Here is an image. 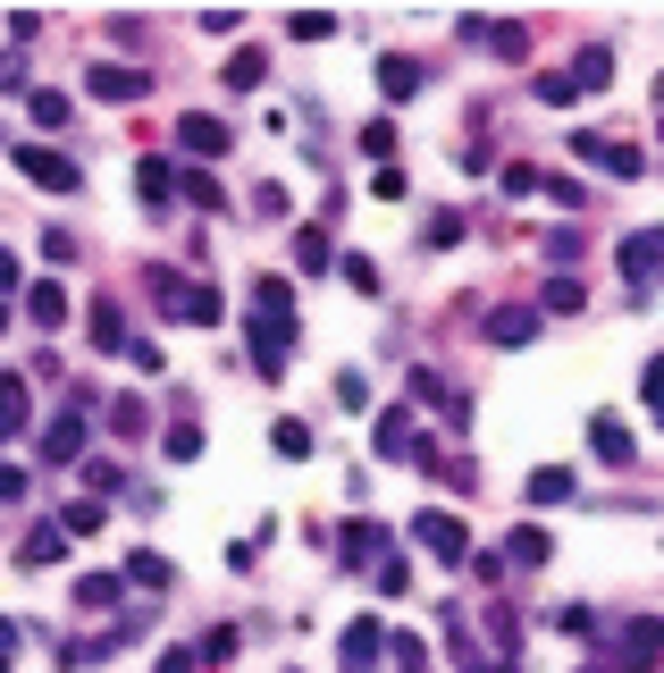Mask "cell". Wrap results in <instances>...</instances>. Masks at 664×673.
<instances>
[{"mask_svg":"<svg viewBox=\"0 0 664 673\" xmlns=\"http://www.w3.org/2000/svg\"><path fill=\"white\" fill-rule=\"evenodd\" d=\"M664 665V623L656 615H623L614 623V673H656Z\"/></svg>","mask_w":664,"mask_h":673,"instance_id":"cell-1","label":"cell"},{"mask_svg":"<svg viewBox=\"0 0 664 673\" xmlns=\"http://www.w3.org/2000/svg\"><path fill=\"white\" fill-rule=\"evenodd\" d=\"M286 363H295V311H252V370L286 379Z\"/></svg>","mask_w":664,"mask_h":673,"instance_id":"cell-2","label":"cell"},{"mask_svg":"<svg viewBox=\"0 0 664 673\" xmlns=\"http://www.w3.org/2000/svg\"><path fill=\"white\" fill-rule=\"evenodd\" d=\"M9 160H18L42 194H77V186H85V169H77L68 152H51V143H9Z\"/></svg>","mask_w":664,"mask_h":673,"instance_id":"cell-3","label":"cell"},{"mask_svg":"<svg viewBox=\"0 0 664 673\" xmlns=\"http://www.w3.org/2000/svg\"><path fill=\"white\" fill-rule=\"evenodd\" d=\"M413 538L429 547L437 564H472V531H463V522L446 514V505H429V514H413Z\"/></svg>","mask_w":664,"mask_h":673,"instance_id":"cell-4","label":"cell"},{"mask_svg":"<svg viewBox=\"0 0 664 673\" xmlns=\"http://www.w3.org/2000/svg\"><path fill=\"white\" fill-rule=\"evenodd\" d=\"M614 269H623L631 287H647V278H664V228H640L614 245Z\"/></svg>","mask_w":664,"mask_h":673,"instance_id":"cell-5","label":"cell"},{"mask_svg":"<svg viewBox=\"0 0 664 673\" xmlns=\"http://www.w3.org/2000/svg\"><path fill=\"white\" fill-rule=\"evenodd\" d=\"M177 143H186L194 160H228L236 127H228V118H202V110H186V118H177Z\"/></svg>","mask_w":664,"mask_h":673,"instance_id":"cell-6","label":"cell"},{"mask_svg":"<svg viewBox=\"0 0 664 673\" xmlns=\"http://www.w3.org/2000/svg\"><path fill=\"white\" fill-rule=\"evenodd\" d=\"M572 152L606 177H640V143H614V135H572Z\"/></svg>","mask_w":664,"mask_h":673,"instance_id":"cell-7","label":"cell"},{"mask_svg":"<svg viewBox=\"0 0 664 673\" xmlns=\"http://www.w3.org/2000/svg\"><path fill=\"white\" fill-rule=\"evenodd\" d=\"M85 93H93V101H143V68L101 59V68H85Z\"/></svg>","mask_w":664,"mask_h":673,"instance_id":"cell-8","label":"cell"},{"mask_svg":"<svg viewBox=\"0 0 664 673\" xmlns=\"http://www.w3.org/2000/svg\"><path fill=\"white\" fill-rule=\"evenodd\" d=\"M85 328H93V346H101V354H135V337H127V311H118V295H93V304H85Z\"/></svg>","mask_w":664,"mask_h":673,"instance_id":"cell-9","label":"cell"},{"mask_svg":"<svg viewBox=\"0 0 664 673\" xmlns=\"http://www.w3.org/2000/svg\"><path fill=\"white\" fill-rule=\"evenodd\" d=\"M42 455H51V463H77L85 455V413H77V404H59L51 422H42Z\"/></svg>","mask_w":664,"mask_h":673,"instance_id":"cell-10","label":"cell"},{"mask_svg":"<svg viewBox=\"0 0 664 673\" xmlns=\"http://www.w3.org/2000/svg\"><path fill=\"white\" fill-rule=\"evenodd\" d=\"M337 656H345V673H370V665H379V656H387V632H379V623H370V615H361V623H345Z\"/></svg>","mask_w":664,"mask_h":673,"instance_id":"cell-11","label":"cell"},{"mask_svg":"<svg viewBox=\"0 0 664 673\" xmlns=\"http://www.w3.org/2000/svg\"><path fill=\"white\" fill-rule=\"evenodd\" d=\"M34 429V396H26V370H0V438H26Z\"/></svg>","mask_w":664,"mask_h":673,"instance_id":"cell-12","label":"cell"},{"mask_svg":"<svg viewBox=\"0 0 664 673\" xmlns=\"http://www.w3.org/2000/svg\"><path fill=\"white\" fill-rule=\"evenodd\" d=\"M538 337V304H505V311H488V346H531Z\"/></svg>","mask_w":664,"mask_h":673,"instance_id":"cell-13","label":"cell"},{"mask_svg":"<svg viewBox=\"0 0 664 673\" xmlns=\"http://www.w3.org/2000/svg\"><path fill=\"white\" fill-rule=\"evenodd\" d=\"M337 556L345 564H387V531H379V522H345V531H337Z\"/></svg>","mask_w":664,"mask_h":673,"instance_id":"cell-14","label":"cell"},{"mask_svg":"<svg viewBox=\"0 0 664 673\" xmlns=\"http://www.w3.org/2000/svg\"><path fill=\"white\" fill-rule=\"evenodd\" d=\"M26 320L34 328H68V287H59V278H34V287H26Z\"/></svg>","mask_w":664,"mask_h":673,"instance_id":"cell-15","label":"cell"},{"mask_svg":"<svg viewBox=\"0 0 664 673\" xmlns=\"http://www.w3.org/2000/svg\"><path fill=\"white\" fill-rule=\"evenodd\" d=\"M564 85H572V101H581V93H606V85H614V51H581L564 68Z\"/></svg>","mask_w":664,"mask_h":673,"instance_id":"cell-16","label":"cell"},{"mask_svg":"<svg viewBox=\"0 0 664 673\" xmlns=\"http://www.w3.org/2000/svg\"><path fill=\"white\" fill-rule=\"evenodd\" d=\"M370 446H379L387 463H413V446H420V429H413V413H379V429H370Z\"/></svg>","mask_w":664,"mask_h":673,"instance_id":"cell-17","label":"cell"},{"mask_svg":"<svg viewBox=\"0 0 664 673\" xmlns=\"http://www.w3.org/2000/svg\"><path fill=\"white\" fill-rule=\"evenodd\" d=\"M588 446H597V455H606L614 472H623V463H631V429L614 422V413H588Z\"/></svg>","mask_w":664,"mask_h":673,"instance_id":"cell-18","label":"cell"},{"mask_svg":"<svg viewBox=\"0 0 664 673\" xmlns=\"http://www.w3.org/2000/svg\"><path fill=\"white\" fill-rule=\"evenodd\" d=\"M379 93H387V101H413V93H420V59L387 51V59H379Z\"/></svg>","mask_w":664,"mask_h":673,"instance_id":"cell-19","label":"cell"},{"mask_svg":"<svg viewBox=\"0 0 664 673\" xmlns=\"http://www.w3.org/2000/svg\"><path fill=\"white\" fill-rule=\"evenodd\" d=\"M555 556V538L538 531V522H522V531H505V564H547Z\"/></svg>","mask_w":664,"mask_h":673,"instance_id":"cell-20","label":"cell"},{"mask_svg":"<svg viewBox=\"0 0 664 673\" xmlns=\"http://www.w3.org/2000/svg\"><path fill=\"white\" fill-rule=\"evenodd\" d=\"M59 556H68V531H59V522H34L26 547H18V564H59Z\"/></svg>","mask_w":664,"mask_h":673,"instance_id":"cell-21","label":"cell"},{"mask_svg":"<svg viewBox=\"0 0 664 673\" xmlns=\"http://www.w3.org/2000/svg\"><path fill=\"white\" fill-rule=\"evenodd\" d=\"M135 186H143V211H169L177 169H169V160H143V169H135Z\"/></svg>","mask_w":664,"mask_h":673,"instance_id":"cell-22","label":"cell"},{"mask_svg":"<svg viewBox=\"0 0 664 673\" xmlns=\"http://www.w3.org/2000/svg\"><path fill=\"white\" fill-rule=\"evenodd\" d=\"M101 422H110L118 438H143V429H152V404H143V396H110V413H101Z\"/></svg>","mask_w":664,"mask_h":673,"instance_id":"cell-23","label":"cell"},{"mask_svg":"<svg viewBox=\"0 0 664 673\" xmlns=\"http://www.w3.org/2000/svg\"><path fill=\"white\" fill-rule=\"evenodd\" d=\"M581 304H588V287L572 278V269H555L547 287H538V311H581Z\"/></svg>","mask_w":664,"mask_h":673,"instance_id":"cell-24","label":"cell"},{"mask_svg":"<svg viewBox=\"0 0 664 673\" xmlns=\"http://www.w3.org/2000/svg\"><path fill=\"white\" fill-rule=\"evenodd\" d=\"M572 488H581V481H572L564 463H538V472H531V505H564Z\"/></svg>","mask_w":664,"mask_h":673,"instance_id":"cell-25","label":"cell"},{"mask_svg":"<svg viewBox=\"0 0 664 673\" xmlns=\"http://www.w3.org/2000/svg\"><path fill=\"white\" fill-rule=\"evenodd\" d=\"M463 34H472V42H488L496 59H522V51H531V34H522V26H463Z\"/></svg>","mask_w":664,"mask_h":673,"instance_id":"cell-26","label":"cell"},{"mask_svg":"<svg viewBox=\"0 0 664 673\" xmlns=\"http://www.w3.org/2000/svg\"><path fill=\"white\" fill-rule=\"evenodd\" d=\"M219 311H228V304H219V287H210V278H202V287H186V304H177V320L210 328V320H219Z\"/></svg>","mask_w":664,"mask_h":673,"instance_id":"cell-27","label":"cell"},{"mask_svg":"<svg viewBox=\"0 0 664 673\" xmlns=\"http://www.w3.org/2000/svg\"><path fill=\"white\" fill-rule=\"evenodd\" d=\"M328 261H337L328 228H295V269H328Z\"/></svg>","mask_w":664,"mask_h":673,"instance_id":"cell-28","label":"cell"},{"mask_svg":"<svg viewBox=\"0 0 664 673\" xmlns=\"http://www.w3.org/2000/svg\"><path fill=\"white\" fill-rule=\"evenodd\" d=\"M177 194L202 202V211H228V194H219V177H210V169H186V177H177Z\"/></svg>","mask_w":664,"mask_h":673,"instance_id":"cell-29","label":"cell"},{"mask_svg":"<svg viewBox=\"0 0 664 673\" xmlns=\"http://www.w3.org/2000/svg\"><path fill=\"white\" fill-rule=\"evenodd\" d=\"M219 77H228V85H236V93H252V85H261V77H269V51H236V59H228V68H219Z\"/></svg>","mask_w":664,"mask_h":673,"instance_id":"cell-30","label":"cell"},{"mask_svg":"<svg viewBox=\"0 0 664 673\" xmlns=\"http://www.w3.org/2000/svg\"><path fill=\"white\" fill-rule=\"evenodd\" d=\"M77 606H85V615H101V606H118V581H110V573H85V581H77Z\"/></svg>","mask_w":664,"mask_h":673,"instance_id":"cell-31","label":"cell"},{"mask_svg":"<svg viewBox=\"0 0 664 673\" xmlns=\"http://www.w3.org/2000/svg\"><path fill=\"white\" fill-rule=\"evenodd\" d=\"M59 531H68V538H93L101 531V497H77L68 514H59Z\"/></svg>","mask_w":664,"mask_h":673,"instance_id":"cell-32","label":"cell"},{"mask_svg":"<svg viewBox=\"0 0 664 673\" xmlns=\"http://www.w3.org/2000/svg\"><path fill=\"white\" fill-rule=\"evenodd\" d=\"M345 287H354V295H379V261H370V253H345Z\"/></svg>","mask_w":664,"mask_h":673,"instance_id":"cell-33","label":"cell"},{"mask_svg":"<svg viewBox=\"0 0 664 673\" xmlns=\"http://www.w3.org/2000/svg\"><path fill=\"white\" fill-rule=\"evenodd\" d=\"M26 110H34V127H68V93H59V85H42Z\"/></svg>","mask_w":664,"mask_h":673,"instance_id":"cell-34","label":"cell"},{"mask_svg":"<svg viewBox=\"0 0 664 673\" xmlns=\"http://www.w3.org/2000/svg\"><path fill=\"white\" fill-rule=\"evenodd\" d=\"M538 194H547L555 211H581V202H588V194H581V177H538Z\"/></svg>","mask_w":664,"mask_h":673,"instance_id":"cell-35","label":"cell"},{"mask_svg":"<svg viewBox=\"0 0 664 673\" xmlns=\"http://www.w3.org/2000/svg\"><path fill=\"white\" fill-rule=\"evenodd\" d=\"M496 186L522 202V194H538V169H531V160H505V169H496Z\"/></svg>","mask_w":664,"mask_h":673,"instance_id":"cell-36","label":"cell"},{"mask_svg":"<svg viewBox=\"0 0 664 673\" xmlns=\"http://www.w3.org/2000/svg\"><path fill=\"white\" fill-rule=\"evenodd\" d=\"M194 455H202V422H177L169 429V463H194Z\"/></svg>","mask_w":664,"mask_h":673,"instance_id":"cell-37","label":"cell"},{"mask_svg":"<svg viewBox=\"0 0 664 673\" xmlns=\"http://www.w3.org/2000/svg\"><path fill=\"white\" fill-rule=\"evenodd\" d=\"M269 446H278V455H311V429L304 422H278V429H269Z\"/></svg>","mask_w":664,"mask_h":673,"instance_id":"cell-38","label":"cell"},{"mask_svg":"<svg viewBox=\"0 0 664 673\" xmlns=\"http://www.w3.org/2000/svg\"><path fill=\"white\" fill-rule=\"evenodd\" d=\"M640 396H647V413H656V422H664V354H656V363L640 370Z\"/></svg>","mask_w":664,"mask_h":673,"instance_id":"cell-39","label":"cell"},{"mask_svg":"<svg viewBox=\"0 0 664 673\" xmlns=\"http://www.w3.org/2000/svg\"><path fill=\"white\" fill-rule=\"evenodd\" d=\"M361 152L387 160V152H396V127H387V118H370V127H361Z\"/></svg>","mask_w":664,"mask_h":673,"instance_id":"cell-40","label":"cell"},{"mask_svg":"<svg viewBox=\"0 0 664 673\" xmlns=\"http://www.w3.org/2000/svg\"><path fill=\"white\" fill-rule=\"evenodd\" d=\"M85 481H93V497H118V488H127V472H118V463H85Z\"/></svg>","mask_w":664,"mask_h":673,"instance_id":"cell-41","label":"cell"},{"mask_svg":"<svg viewBox=\"0 0 664 673\" xmlns=\"http://www.w3.org/2000/svg\"><path fill=\"white\" fill-rule=\"evenodd\" d=\"M286 34H295V42H328V34H337V18H320V9H311V18H295Z\"/></svg>","mask_w":664,"mask_h":673,"instance_id":"cell-42","label":"cell"},{"mask_svg":"<svg viewBox=\"0 0 664 673\" xmlns=\"http://www.w3.org/2000/svg\"><path fill=\"white\" fill-rule=\"evenodd\" d=\"M252 211H261V219H286V186H278V177H261V194H252Z\"/></svg>","mask_w":664,"mask_h":673,"instance_id":"cell-43","label":"cell"},{"mask_svg":"<svg viewBox=\"0 0 664 673\" xmlns=\"http://www.w3.org/2000/svg\"><path fill=\"white\" fill-rule=\"evenodd\" d=\"M127 581H143V590H160V581H169V556H135V564H127Z\"/></svg>","mask_w":664,"mask_h":673,"instance_id":"cell-44","label":"cell"},{"mask_svg":"<svg viewBox=\"0 0 664 673\" xmlns=\"http://www.w3.org/2000/svg\"><path fill=\"white\" fill-rule=\"evenodd\" d=\"M379 590H387V597H404V590H413V564L387 556V564H379Z\"/></svg>","mask_w":664,"mask_h":673,"instance_id":"cell-45","label":"cell"},{"mask_svg":"<svg viewBox=\"0 0 664 673\" xmlns=\"http://www.w3.org/2000/svg\"><path fill=\"white\" fill-rule=\"evenodd\" d=\"M420 236H429V245H455V236H463V211H437V219H429Z\"/></svg>","mask_w":664,"mask_h":673,"instance_id":"cell-46","label":"cell"},{"mask_svg":"<svg viewBox=\"0 0 664 673\" xmlns=\"http://www.w3.org/2000/svg\"><path fill=\"white\" fill-rule=\"evenodd\" d=\"M455 160H463V169H472V177H488V169H496V152H488V143H479V135H472V143H463Z\"/></svg>","mask_w":664,"mask_h":673,"instance_id":"cell-47","label":"cell"},{"mask_svg":"<svg viewBox=\"0 0 664 673\" xmlns=\"http://www.w3.org/2000/svg\"><path fill=\"white\" fill-rule=\"evenodd\" d=\"M18 278H26V261L9 245H0V304H9V295H18Z\"/></svg>","mask_w":664,"mask_h":673,"instance_id":"cell-48","label":"cell"},{"mask_svg":"<svg viewBox=\"0 0 664 673\" xmlns=\"http://www.w3.org/2000/svg\"><path fill=\"white\" fill-rule=\"evenodd\" d=\"M26 497V472H18V463H0V505H18Z\"/></svg>","mask_w":664,"mask_h":673,"instance_id":"cell-49","label":"cell"},{"mask_svg":"<svg viewBox=\"0 0 664 673\" xmlns=\"http://www.w3.org/2000/svg\"><path fill=\"white\" fill-rule=\"evenodd\" d=\"M194 665H202V649H169L160 656V673H194Z\"/></svg>","mask_w":664,"mask_h":673,"instance_id":"cell-50","label":"cell"},{"mask_svg":"<svg viewBox=\"0 0 664 673\" xmlns=\"http://www.w3.org/2000/svg\"><path fill=\"white\" fill-rule=\"evenodd\" d=\"M9 665H18V623L0 615V673H9Z\"/></svg>","mask_w":664,"mask_h":673,"instance_id":"cell-51","label":"cell"},{"mask_svg":"<svg viewBox=\"0 0 664 673\" xmlns=\"http://www.w3.org/2000/svg\"><path fill=\"white\" fill-rule=\"evenodd\" d=\"M472 673H522V665H513V656H488V665H472Z\"/></svg>","mask_w":664,"mask_h":673,"instance_id":"cell-52","label":"cell"},{"mask_svg":"<svg viewBox=\"0 0 664 673\" xmlns=\"http://www.w3.org/2000/svg\"><path fill=\"white\" fill-rule=\"evenodd\" d=\"M0 337H9V304H0Z\"/></svg>","mask_w":664,"mask_h":673,"instance_id":"cell-53","label":"cell"},{"mask_svg":"<svg viewBox=\"0 0 664 673\" xmlns=\"http://www.w3.org/2000/svg\"><path fill=\"white\" fill-rule=\"evenodd\" d=\"M420 673H429V665H420Z\"/></svg>","mask_w":664,"mask_h":673,"instance_id":"cell-54","label":"cell"}]
</instances>
